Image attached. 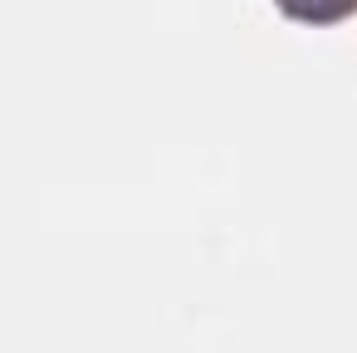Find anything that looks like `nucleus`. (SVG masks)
<instances>
[{
    "label": "nucleus",
    "mask_w": 357,
    "mask_h": 353,
    "mask_svg": "<svg viewBox=\"0 0 357 353\" xmlns=\"http://www.w3.org/2000/svg\"><path fill=\"white\" fill-rule=\"evenodd\" d=\"M294 10H303V15H328V10H342L347 0H289Z\"/></svg>",
    "instance_id": "f257e3e1"
}]
</instances>
